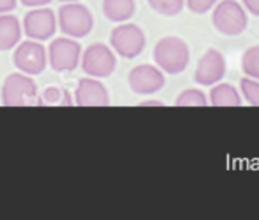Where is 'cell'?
Here are the masks:
<instances>
[{
    "instance_id": "7402d4cb",
    "label": "cell",
    "mask_w": 259,
    "mask_h": 220,
    "mask_svg": "<svg viewBox=\"0 0 259 220\" xmlns=\"http://www.w3.org/2000/svg\"><path fill=\"white\" fill-rule=\"evenodd\" d=\"M245 11L254 16H259V0H241Z\"/></svg>"
},
{
    "instance_id": "5bb4252c",
    "label": "cell",
    "mask_w": 259,
    "mask_h": 220,
    "mask_svg": "<svg viewBox=\"0 0 259 220\" xmlns=\"http://www.w3.org/2000/svg\"><path fill=\"white\" fill-rule=\"evenodd\" d=\"M135 0H103L101 9L107 20L114 23H124L128 22L135 13Z\"/></svg>"
},
{
    "instance_id": "603a6c76",
    "label": "cell",
    "mask_w": 259,
    "mask_h": 220,
    "mask_svg": "<svg viewBox=\"0 0 259 220\" xmlns=\"http://www.w3.org/2000/svg\"><path fill=\"white\" fill-rule=\"evenodd\" d=\"M18 6V0H0V15L2 13H13Z\"/></svg>"
},
{
    "instance_id": "7a4b0ae2",
    "label": "cell",
    "mask_w": 259,
    "mask_h": 220,
    "mask_svg": "<svg viewBox=\"0 0 259 220\" xmlns=\"http://www.w3.org/2000/svg\"><path fill=\"white\" fill-rule=\"evenodd\" d=\"M37 85L27 73L16 71L6 76L0 91V100L6 107H32L37 105Z\"/></svg>"
},
{
    "instance_id": "e0dca14e",
    "label": "cell",
    "mask_w": 259,
    "mask_h": 220,
    "mask_svg": "<svg viewBox=\"0 0 259 220\" xmlns=\"http://www.w3.org/2000/svg\"><path fill=\"white\" fill-rule=\"evenodd\" d=\"M209 101H208V96L204 94V91L195 89V87L181 91V93L178 94L176 101H174L176 107H206Z\"/></svg>"
},
{
    "instance_id": "30bf717a",
    "label": "cell",
    "mask_w": 259,
    "mask_h": 220,
    "mask_svg": "<svg viewBox=\"0 0 259 220\" xmlns=\"http://www.w3.org/2000/svg\"><path fill=\"white\" fill-rule=\"evenodd\" d=\"M128 83L135 94L149 96V94H156L158 91H162V87L165 85V76L162 69L156 66L139 64L130 71Z\"/></svg>"
},
{
    "instance_id": "7c38bea8",
    "label": "cell",
    "mask_w": 259,
    "mask_h": 220,
    "mask_svg": "<svg viewBox=\"0 0 259 220\" xmlns=\"http://www.w3.org/2000/svg\"><path fill=\"white\" fill-rule=\"evenodd\" d=\"M73 101L78 107H107L110 100H108L107 87L100 80L94 76H83L78 80Z\"/></svg>"
},
{
    "instance_id": "9a60e30c",
    "label": "cell",
    "mask_w": 259,
    "mask_h": 220,
    "mask_svg": "<svg viewBox=\"0 0 259 220\" xmlns=\"http://www.w3.org/2000/svg\"><path fill=\"white\" fill-rule=\"evenodd\" d=\"M208 101L213 107H240L243 103L240 93L231 83H215V85H211Z\"/></svg>"
},
{
    "instance_id": "ba28073f",
    "label": "cell",
    "mask_w": 259,
    "mask_h": 220,
    "mask_svg": "<svg viewBox=\"0 0 259 220\" xmlns=\"http://www.w3.org/2000/svg\"><path fill=\"white\" fill-rule=\"evenodd\" d=\"M82 47L73 37H55L48 47V64L54 71L66 73L78 68Z\"/></svg>"
},
{
    "instance_id": "5b68a950",
    "label": "cell",
    "mask_w": 259,
    "mask_h": 220,
    "mask_svg": "<svg viewBox=\"0 0 259 220\" xmlns=\"http://www.w3.org/2000/svg\"><path fill=\"white\" fill-rule=\"evenodd\" d=\"M110 47L119 57L135 59L146 48V34L135 23H121L110 32Z\"/></svg>"
},
{
    "instance_id": "d4e9b609",
    "label": "cell",
    "mask_w": 259,
    "mask_h": 220,
    "mask_svg": "<svg viewBox=\"0 0 259 220\" xmlns=\"http://www.w3.org/2000/svg\"><path fill=\"white\" fill-rule=\"evenodd\" d=\"M163 101H155V100H146V101H141L139 107H163Z\"/></svg>"
},
{
    "instance_id": "ffe728a7",
    "label": "cell",
    "mask_w": 259,
    "mask_h": 220,
    "mask_svg": "<svg viewBox=\"0 0 259 220\" xmlns=\"http://www.w3.org/2000/svg\"><path fill=\"white\" fill-rule=\"evenodd\" d=\"M240 89L241 96L252 107H259V80L250 78V76H243L240 80Z\"/></svg>"
},
{
    "instance_id": "4fadbf2b",
    "label": "cell",
    "mask_w": 259,
    "mask_h": 220,
    "mask_svg": "<svg viewBox=\"0 0 259 220\" xmlns=\"http://www.w3.org/2000/svg\"><path fill=\"white\" fill-rule=\"evenodd\" d=\"M23 29L18 16L11 13L0 15V52H9L22 41Z\"/></svg>"
},
{
    "instance_id": "8fae6325",
    "label": "cell",
    "mask_w": 259,
    "mask_h": 220,
    "mask_svg": "<svg viewBox=\"0 0 259 220\" xmlns=\"http://www.w3.org/2000/svg\"><path fill=\"white\" fill-rule=\"evenodd\" d=\"M224 75H226V59H224V55L215 48H208L204 55L199 59L197 68H195V83L204 87L215 85L224 78Z\"/></svg>"
},
{
    "instance_id": "9c48e42d",
    "label": "cell",
    "mask_w": 259,
    "mask_h": 220,
    "mask_svg": "<svg viewBox=\"0 0 259 220\" xmlns=\"http://www.w3.org/2000/svg\"><path fill=\"white\" fill-rule=\"evenodd\" d=\"M23 34L29 39L48 41L55 36V30L59 29L57 16L48 8H30V11L23 16L22 23Z\"/></svg>"
},
{
    "instance_id": "3957f363",
    "label": "cell",
    "mask_w": 259,
    "mask_h": 220,
    "mask_svg": "<svg viewBox=\"0 0 259 220\" xmlns=\"http://www.w3.org/2000/svg\"><path fill=\"white\" fill-rule=\"evenodd\" d=\"M57 25L68 37L82 39L93 32L94 18L80 2H64L57 11Z\"/></svg>"
},
{
    "instance_id": "ac0fdd59",
    "label": "cell",
    "mask_w": 259,
    "mask_h": 220,
    "mask_svg": "<svg viewBox=\"0 0 259 220\" xmlns=\"http://www.w3.org/2000/svg\"><path fill=\"white\" fill-rule=\"evenodd\" d=\"M241 69H243L245 76L259 80V45L247 48L243 52V55H241Z\"/></svg>"
},
{
    "instance_id": "44dd1931",
    "label": "cell",
    "mask_w": 259,
    "mask_h": 220,
    "mask_svg": "<svg viewBox=\"0 0 259 220\" xmlns=\"http://www.w3.org/2000/svg\"><path fill=\"white\" fill-rule=\"evenodd\" d=\"M185 4L195 15H204V13L211 11L213 6L217 4V0H185Z\"/></svg>"
},
{
    "instance_id": "52a82bcc",
    "label": "cell",
    "mask_w": 259,
    "mask_h": 220,
    "mask_svg": "<svg viewBox=\"0 0 259 220\" xmlns=\"http://www.w3.org/2000/svg\"><path fill=\"white\" fill-rule=\"evenodd\" d=\"M117 59L110 47L103 43H93L82 52L80 66L87 76L94 78H107L114 73Z\"/></svg>"
},
{
    "instance_id": "277c9868",
    "label": "cell",
    "mask_w": 259,
    "mask_h": 220,
    "mask_svg": "<svg viewBox=\"0 0 259 220\" xmlns=\"http://www.w3.org/2000/svg\"><path fill=\"white\" fill-rule=\"evenodd\" d=\"M213 27L224 36H240L248 25L245 8L236 0H222L213 6Z\"/></svg>"
},
{
    "instance_id": "2e32d148",
    "label": "cell",
    "mask_w": 259,
    "mask_h": 220,
    "mask_svg": "<svg viewBox=\"0 0 259 220\" xmlns=\"http://www.w3.org/2000/svg\"><path fill=\"white\" fill-rule=\"evenodd\" d=\"M73 96L69 94L68 89L59 85H50L41 93L37 98V105H45V107H69L73 105Z\"/></svg>"
},
{
    "instance_id": "cb8c5ba5",
    "label": "cell",
    "mask_w": 259,
    "mask_h": 220,
    "mask_svg": "<svg viewBox=\"0 0 259 220\" xmlns=\"http://www.w3.org/2000/svg\"><path fill=\"white\" fill-rule=\"evenodd\" d=\"M22 6L25 8H43V6H48L52 0H20Z\"/></svg>"
},
{
    "instance_id": "d6986e66",
    "label": "cell",
    "mask_w": 259,
    "mask_h": 220,
    "mask_svg": "<svg viewBox=\"0 0 259 220\" xmlns=\"http://www.w3.org/2000/svg\"><path fill=\"white\" fill-rule=\"evenodd\" d=\"M149 8L162 16H178L185 8V0H148Z\"/></svg>"
},
{
    "instance_id": "8992f818",
    "label": "cell",
    "mask_w": 259,
    "mask_h": 220,
    "mask_svg": "<svg viewBox=\"0 0 259 220\" xmlns=\"http://www.w3.org/2000/svg\"><path fill=\"white\" fill-rule=\"evenodd\" d=\"M13 62L15 68L22 73H27L30 76L41 75L47 69L48 64V52L43 47L41 41L29 39V41H20L15 47V54H13Z\"/></svg>"
},
{
    "instance_id": "6da1fadb",
    "label": "cell",
    "mask_w": 259,
    "mask_h": 220,
    "mask_svg": "<svg viewBox=\"0 0 259 220\" xmlns=\"http://www.w3.org/2000/svg\"><path fill=\"white\" fill-rule=\"evenodd\" d=\"M153 59L162 71L169 75H180L187 69L190 62V48L187 41H183L181 37L167 36L155 45Z\"/></svg>"
},
{
    "instance_id": "484cf974",
    "label": "cell",
    "mask_w": 259,
    "mask_h": 220,
    "mask_svg": "<svg viewBox=\"0 0 259 220\" xmlns=\"http://www.w3.org/2000/svg\"><path fill=\"white\" fill-rule=\"evenodd\" d=\"M61 2H80V0H61Z\"/></svg>"
}]
</instances>
